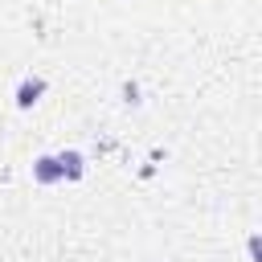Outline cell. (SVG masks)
Listing matches in <instances>:
<instances>
[{
    "instance_id": "3957f363",
    "label": "cell",
    "mask_w": 262,
    "mask_h": 262,
    "mask_svg": "<svg viewBox=\"0 0 262 262\" xmlns=\"http://www.w3.org/2000/svg\"><path fill=\"white\" fill-rule=\"evenodd\" d=\"M57 160H61V176H66V180H82V176H86V160H82V151H61Z\"/></svg>"
},
{
    "instance_id": "7a4b0ae2",
    "label": "cell",
    "mask_w": 262,
    "mask_h": 262,
    "mask_svg": "<svg viewBox=\"0 0 262 262\" xmlns=\"http://www.w3.org/2000/svg\"><path fill=\"white\" fill-rule=\"evenodd\" d=\"M33 180H37V184H57V180H66V176H61V160H57V156L33 160Z\"/></svg>"
},
{
    "instance_id": "6da1fadb",
    "label": "cell",
    "mask_w": 262,
    "mask_h": 262,
    "mask_svg": "<svg viewBox=\"0 0 262 262\" xmlns=\"http://www.w3.org/2000/svg\"><path fill=\"white\" fill-rule=\"evenodd\" d=\"M41 94H45V78H41V74H25L20 86H16V106L29 111V106L41 102Z\"/></svg>"
},
{
    "instance_id": "277c9868",
    "label": "cell",
    "mask_w": 262,
    "mask_h": 262,
    "mask_svg": "<svg viewBox=\"0 0 262 262\" xmlns=\"http://www.w3.org/2000/svg\"><path fill=\"white\" fill-rule=\"evenodd\" d=\"M246 254H250V262H262V233L246 237Z\"/></svg>"
}]
</instances>
